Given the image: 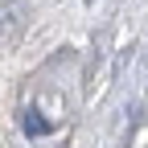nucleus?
I'll list each match as a JSON object with an SVG mask.
<instances>
[{
    "label": "nucleus",
    "instance_id": "obj_1",
    "mask_svg": "<svg viewBox=\"0 0 148 148\" xmlns=\"http://www.w3.org/2000/svg\"><path fill=\"white\" fill-rule=\"evenodd\" d=\"M25 132L45 136V132H49V123H45V119H37V111H25Z\"/></svg>",
    "mask_w": 148,
    "mask_h": 148
}]
</instances>
